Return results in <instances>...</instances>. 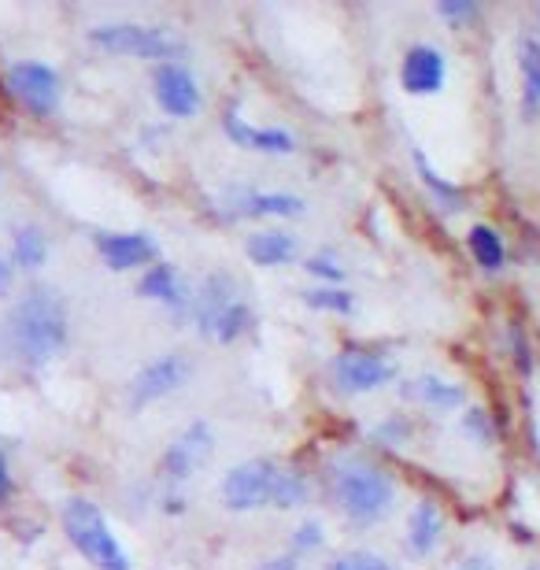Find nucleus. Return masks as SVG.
Returning a JSON list of instances; mask_svg holds the SVG:
<instances>
[{
    "mask_svg": "<svg viewBox=\"0 0 540 570\" xmlns=\"http://www.w3.org/2000/svg\"><path fill=\"white\" fill-rule=\"evenodd\" d=\"M238 301H241L238 282H233L226 270H211V275L204 278L200 293L193 296V318H196V330H200V337H211L215 341V330H219L222 315L230 312Z\"/></svg>",
    "mask_w": 540,
    "mask_h": 570,
    "instance_id": "f8f14e48",
    "label": "nucleus"
},
{
    "mask_svg": "<svg viewBox=\"0 0 540 570\" xmlns=\"http://www.w3.org/2000/svg\"><path fill=\"white\" fill-rule=\"evenodd\" d=\"M96 253L112 270H134V267H152L156 253H160V245H156L152 234H141V230H130V234H96Z\"/></svg>",
    "mask_w": 540,
    "mask_h": 570,
    "instance_id": "4468645a",
    "label": "nucleus"
},
{
    "mask_svg": "<svg viewBox=\"0 0 540 570\" xmlns=\"http://www.w3.org/2000/svg\"><path fill=\"white\" fill-rule=\"evenodd\" d=\"M440 537H445V515L434 500H418L407 515V552L426 559L437 552Z\"/></svg>",
    "mask_w": 540,
    "mask_h": 570,
    "instance_id": "a211bd4d",
    "label": "nucleus"
},
{
    "mask_svg": "<svg viewBox=\"0 0 540 570\" xmlns=\"http://www.w3.org/2000/svg\"><path fill=\"white\" fill-rule=\"evenodd\" d=\"M137 293L149 296V301H156V304H163L166 312L179 315V318L193 312L189 289L182 286L179 270H174L171 264H152V267H145L141 282H137Z\"/></svg>",
    "mask_w": 540,
    "mask_h": 570,
    "instance_id": "2eb2a0df",
    "label": "nucleus"
},
{
    "mask_svg": "<svg viewBox=\"0 0 540 570\" xmlns=\"http://www.w3.org/2000/svg\"><path fill=\"white\" fill-rule=\"evenodd\" d=\"M463 433L474 444H481V449H489V444H496V422H493V415H489L485 408H467L463 411Z\"/></svg>",
    "mask_w": 540,
    "mask_h": 570,
    "instance_id": "a878e982",
    "label": "nucleus"
},
{
    "mask_svg": "<svg viewBox=\"0 0 540 570\" xmlns=\"http://www.w3.org/2000/svg\"><path fill=\"white\" fill-rule=\"evenodd\" d=\"M249 326H252V312H249V304L238 301L230 307V312L222 315V323H219V330H215V341L219 345H233L238 337L249 334Z\"/></svg>",
    "mask_w": 540,
    "mask_h": 570,
    "instance_id": "bb28decb",
    "label": "nucleus"
},
{
    "mask_svg": "<svg viewBox=\"0 0 540 570\" xmlns=\"http://www.w3.org/2000/svg\"><path fill=\"white\" fill-rule=\"evenodd\" d=\"M322 540H326V530H322V523H315V519H308V523L297 526V534H292V548L289 552H311V548H319Z\"/></svg>",
    "mask_w": 540,
    "mask_h": 570,
    "instance_id": "c756f323",
    "label": "nucleus"
},
{
    "mask_svg": "<svg viewBox=\"0 0 540 570\" xmlns=\"http://www.w3.org/2000/svg\"><path fill=\"white\" fill-rule=\"evenodd\" d=\"M278 463L274 460H244L238 467L226 470L219 497L230 511H255L271 504L274 481H278Z\"/></svg>",
    "mask_w": 540,
    "mask_h": 570,
    "instance_id": "423d86ee",
    "label": "nucleus"
},
{
    "mask_svg": "<svg viewBox=\"0 0 540 570\" xmlns=\"http://www.w3.org/2000/svg\"><path fill=\"white\" fill-rule=\"evenodd\" d=\"M303 304H308V307H319V312H333V315L356 312V296H352L348 289H337V286L308 289V293H303Z\"/></svg>",
    "mask_w": 540,
    "mask_h": 570,
    "instance_id": "393cba45",
    "label": "nucleus"
},
{
    "mask_svg": "<svg viewBox=\"0 0 540 570\" xmlns=\"http://www.w3.org/2000/svg\"><path fill=\"white\" fill-rule=\"evenodd\" d=\"M456 570H496V559L489 552H470L456 563Z\"/></svg>",
    "mask_w": 540,
    "mask_h": 570,
    "instance_id": "473e14b6",
    "label": "nucleus"
},
{
    "mask_svg": "<svg viewBox=\"0 0 540 570\" xmlns=\"http://www.w3.org/2000/svg\"><path fill=\"white\" fill-rule=\"evenodd\" d=\"M211 452H215V430H211V422L196 419V422H189V427L179 433V438L171 441V449L163 452L160 475L166 481L193 478L196 470H200L204 463L211 460Z\"/></svg>",
    "mask_w": 540,
    "mask_h": 570,
    "instance_id": "6e6552de",
    "label": "nucleus"
},
{
    "mask_svg": "<svg viewBox=\"0 0 540 570\" xmlns=\"http://www.w3.org/2000/svg\"><path fill=\"white\" fill-rule=\"evenodd\" d=\"M518 74H522V112H540V42L537 37H522L518 42Z\"/></svg>",
    "mask_w": 540,
    "mask_h": 570,
    "instance_id": "5701e85b",
    "label": "nucleus"
},
{
    "mask_svg": "<svg viewBox=\"0 0 540 570\" xmlns=\"http://www.w3.org/2000/svg\"><path fill=\"white\" fill-rule=\"evenodd\" d=\"M12 259L19 270H37L48 259V237L37 222H15L12 226Z\"/></svg>",
    "mask_w": 540,
    "mask_h": 570,
    "instance_id": "412c9836",
    "label": "nucleus"
},
{
    "mask_svg": "<svg viewBox=\"0 0 540 570\" xmlns=\"http://www.w3.org/2000/svg\"><path fill=\"white\" fill-rule=\"evenodd\" d=\"M437 15L448 19V23H467V19L478 15V4H474V0H440Z\"/></svg>",
    "mask_w": 540,
    "mask_h": 570,
    "instance_id": "7c9ffc66",
    "label": "nucleus"
},
{
    "mask_svg": "<svg viewBox=\"0 0 540 570\" xmlns=\"http://www.w3.org/2000/svg\"><path fill=\"white\" fill-rule=\"evenodd\" d=\"M244 253H249L252 264H260V267H282V264H292V259H297L300 245H297V237L286 234V230H260V234L249 237Z\"/></svg>",
    "mask_w": 540,
    "mask_h": 570,
    "instance_id": "6ab92c4d",
    "label": "nucleus"
},
{
    "mask_svg": "<svg viewBox=\"0 0 540 570\" xmlns=\"http://www.w3.org/2000/svg\"><path fill=\"white\" fill-rule=\"evenodd\" d=\"M64 534L78 548V556H85L96 570H130V552L123 548V540L112 534L104 511L93 500H67L64 508Z\"/></svg>",
    "mask_w": 540,
    "mask_h": 570,
    "instance_id": "7ed1b4c3",
    "label": "nucleus"
},
{
    "mask_svg": "<svg viewBox=\"0 0 540 570\" xmlns=\"http://www.w3.org/2000/svg\"><path fill=\"white\" fill-rule=\"evenodd\" d=\"M411 160H415V171H418L422 186L429 189V197H434L440 208H445V211H463V205H467L463 189H459L456 182H448L445 175H437L434 163L426 160V152L415 149V152H411Z\"/></svg>",
    "mask_w": 540,
    "mask_h": 570,
    "instance_id": "4be33fe9",
    "label": "nucleus"
},
{
    "mask_svg": "<svg viewBox=\"0 0 540 570\" xmlns=\"http://www.w3.org/2000/svg\"><path fill=\"white\" fill-rule=\"evenodd\" d=\"M15 492V481H12V467H8V456L0 452V504H8Z\"/></svg>",
    "mask_w": 540,
    "mask_h": 570,
    "instance_id": "f704fd0d",
    "label": "nucleus"
},
{
    "mask_svg": "<svg viewBox=\"0 0 540 570\" xmlns=\"http://www.w3.org/2000/svg\"><path fill=\"white\" fill-rule=\"evenodd\" d=\"M90 42L104 53L137 56V60H163L179 63L185 56V37L166 31V26H141V23H104L93 26Z\"/></svg>",
    "mask_w": 540,
    "mask_h": 570,
    "instance_id": "20e7f679",
    "label": "nucleus"
},
{
    "mask_svg": "<svg viewBox=\"0 0 540 570\" xmlns=\"http://www.w3.org/2000/svg\"><path fill=\"white\" fill-rule=\"evenodd\" d=\"M255 570H300V559H297V552H282V556L267 559V563H260Z\"/></svg>",
    "mask_w": 540,
    "mask_h": 570,
    "instance_id": "c9c22d12",
    "label": "nucleus"
},
{
    "mask_svg": "<svg viewBox=\"0 0 540 570\" xmlns=\"http://www.w3.org/2000/svg\"><path fill=\"white\" fill-rule=\"evenodd\" d=\"M330 570H392V563H389V559H381L378 552H367V548H359V552L337 556L330 563Z\"/></svg>",
    "mask_w": 540,
    "mask_h": 570,
    "instance_id": "cd10ccee",
    "label": "nucleus"
},
{
    "mask_svg": "<svg viewBox=\"0 0 540 570\" xmlns=\"http://www.w3.org/2000/svg\"><path fill=\"white\" fill-rule=\"evenodd\" d=\"M467 248H470V256H474V264L481 270H489V275L504 270V264H507L504 237H499V230L489 226V222H474V226L467 230Z\"/></svg>",
    "mask_w": 540,
    "mask_h": 570,
    "instance_id": "aec40b11",
    "label": "nucleus"
},
{
    "mask_svg": "<svg viewBox=\"0 0 540 570\" xmlns=\"http://www.w3.org/2000/svg\"><path fill=\"white\" fill-rule=\"evenodd\" d=\"M15 259L12 253H0V296H8L12 293V286H15Z\"/></svg>",
    "mask_w": 540,
    "mask_h": 570,
    "instance_id": "2f4dec72",
    "label": "nucleus"
},
{
    "mask_svg": "<svg viewBox=\"0 0 540 570\" xmlns=\"http://www.w3.org/2000/svg\"><path fill=\"white\" fill-rule=\"evenodd\" d=\"M537 19H540V8H537Z\"/></svg>",
    "mask_w": 540,
    "mask_h": 570,
    "instance_id": "4c0bfd02",
    "label": "nucleus"
},
{
    "mask_svg": "<svg viewBox=\"0 0 540 570\" xmlns=\"http://www.w3.org/2000/svg\"><path fill=\"white\" fill-rule=\"evenodd\" d=\"M308 500H311L308 475H300V470H278V481H274V492H271V504L282 508V511H292V508H303Z\"/></svg>",
    "mask_w": 540,
    "mask_h": 570,
    "instance_id": "b1692460",
    "label": "nucleus"
},
{
    "mask_svg": "<svg viewBox=\"0 0 540 570\" xmlns=\"http://www.w3.org/2000/svg\"><path fill=\"white\" fill-rule=\"evenodd\" d=\"M397 379V363L386 352H367V349H345L333 360V382L341 385V393L363 396L375 393L381 385Z\"/></svg>",
    "mask_w": 540,
    "mask_h": 570,
    "instance_id": "0eeeda50",
    "label": "nucleus"
},
{
    "mask_svg": "<svg viewBox=\"0 0 540 570\" xmlns=\"http://www.w3.org/2000/svg\"><path fill=\"white\" fill-rule=\"evenodd\" d=\"M8 345L23 367H45L67 345V307L56 289L34 286L15 301L8 315Z\"/></svg>",
    "mask_w": 540,
    "mask_h": 570,
    "instance_id": "f257e3e1",
    "label": "nucleus"
},
{
    "mask_svg": "<svg viewBox=\"0 0 540 570\" xmlns=\"http://www.w3.org/2000/svg\"><path fill=\"white\" fill-rule=\"evenodd\" d=\"M193 379V360L185 352H163L152 363H145L126 385V400L134 411L149 408V404L163 400V396L179 393L185 382Z\"/></svg>",
    "mask_w": 540,
    "mask_h": 570,
    "instance_id": "39448f33",
    "label": "nucleus"
},
{
    "mask_svg": "<svg viewBox=\"0 0 540 570\" xmlns=\"http://www.w3.org/2000/svg\"><path fill=\"white\" fill-rule=\"evenodd\" d=\"M400 396L422 404V408H429V411H456L467 404L463 385L440 379V374H418V379H407L404 385H400Z\"/></svg>",
    "mask_w": 540,
    "mask_h": 570,
    "instance_id": "f3484780",
    "label": "nucleus"
},
{
    "mask_svg": "<svg viewBox=\"0 0 540 570\" xmlns=\"http://www.w3.org/2000/svg\"><path fill=\"white\" fill-rule=\"evenodd\" d=\"M378 438H381V441L400 444V441L407 438V422H404V419H389L386 427H378Z\"/></svg>",
    "mask_w": 540,
    "mask_h": 570,
    "instance_id": "72a5a7b5",
    "label": "nucleus"
},
{
    "mask_svg": "<svg viewBox=\"0 0 540 570\" xmlns=\"http://www.w3.org/2000/svg\"><path fill=\"white\" fill-rule=\"evenodd\" d=\"M526 570H540V563H529V567H526Z\"/></svg>",
    "mask_w": 540,
    "mask_h": 570,
    "instance_id": "e433bc0d",
    "label": "nucleus"
},
{
    "mask_svg": "<svg viewBox=\"0 0 540 570\" xmlns=\"http://www.w3.org/2000/svg\"><path fill=\"white\" fill-rule=\"evenodd\" d=\"M448 82V56L437 45H411L400 63V85L411 96H437Z\"/></svg>",
    "mask_w": 540,
    "mask_h": 570,
    "instance_id": "9b49d317",
    "label": "nucleus"
},
{
    "mask_svg": "<svg viewBox=\"0 0 540 570\" xmlns=\"http://www.w3.org/2000/svg\"><path fill=\"white\" fill-rule=\"evenodd\" d=\"M222 130L226 138L233 144H241V149L249 152H267V156H289L292 149H297V138H292L289 130H278V127H252L249 119H241L238 108H226L222 115Z\"/></svg>",
    "mask_w": 540,
    "mask_h": 570,
    "instance_id": "ddd939ff",
    "label": "nucleus"
},
{
    "mask_svg": "<svg viewBox=\"0 0 540 570\" xmlns=\"http://www.w3.org/2000/svg\"><path fill=\"white\" fill-rule=\"evenodd\" d=\"M303 270H308V275H315V278H322V286H326V282H341V278H345V264H341V259L333 256V253L308 256Z\"/></svg>",
    "mask_w": 540,
    "mask_h": 570,
    "instance_id": "c85d7f7f",
    "label": "nucleus"
},
{
    "mask_svg": "<svg viewBox=\"0 0 540 570\" xmlns=\"http://www.w3.org/2000/svg\"><path fill=\"white\" fill-rule=\"evenodd\" d=\"M8 90L19 104H26L31 112L37 115H48L56 112L60 104V74L53 71L48 63H37V60H23V63H12L8 67Z\"/></svg>",
    "mask_w": 540,
    "mask_h": 570,
    "instance_id": "1a4fd4ad",
    "label": "nucleus"
},
{
    "mask_svg": "<svg viewBox=\"0 0 540 570\" xmlns=\"http://www.w3.org/2000/svg\"><path fill=\"white\" fill-rule=\"evenodd\" d=\"M330 492L356 526L381 523L397 504V481L359 456H341L330 463Z\"/></svg>",
    "mask_w": 540,
    "mask_h": 570,
    "instance_id": "f03ea898",
    "label": "nucleus"
},
{
    "mask_svg": "<svg viewBox=\"0 0 540 570\" xmlns=\"http://www.w3.org/2000/svg\"><path fill=\"white\" fill-rule=\"evenodd\" d=\"M230 216L233 219H292L303 216V200L292 193H252V189H233L230 193Z\"/></svg>",
    "mask_w": 540,
    "mask_h": 570,
    "instance_id": "dca6fc26",
    "label": "nucleus"
},
{
    "mask_svg": "<svg viewBox=\"0 0 540 570\" xmlns=\"http://www.w3.org/2000/svg\"><path fill=\"white\" fill-rule=\"evenodd\" d=\"M156 104L171 115V119H193L200 112V85L189 74L185 63H160L152 74Z\"/></svg>",
    "mask_w": 540,
    "mask_h": 570,
    "instance_id": "9d476101",
    "label": "nucleus"
}]
</instances>
